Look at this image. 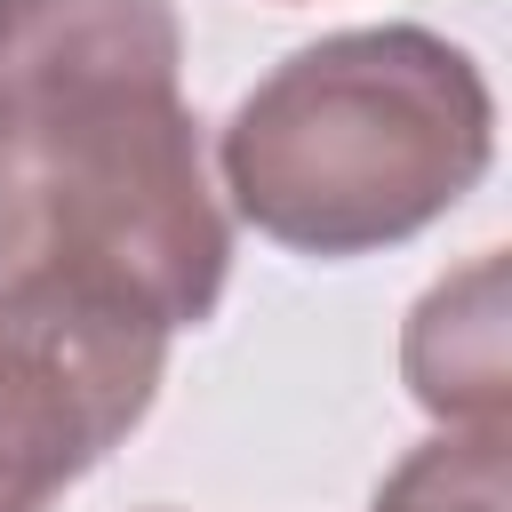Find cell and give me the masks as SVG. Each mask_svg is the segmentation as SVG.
<instances>
[{"label":"cell","instance_id":"4","mask_svg":"<svg viewBox=\"0 0 512 512\" xmlns=\"http://www.w3.org/2000/svg\"><path fill=\"white\" fill-rule=\"evenodd\" d=\"M400 376L424 416L448 432H504L512 352H504V248H480L464 272L432 280L400 328Z\"/></svg>","mask_w":512,"mask_h":512},{"label":"cell","instance_id":"1","mask_svg":"<svg viewBox=\"0 0 512 512\" xmlns=\"http://www.w3.org/2000/svg\"><path fill=\"white\" fill-rule=\"evenodd\" d=\"M224 280L176 0H0V296L96 288L176 336L216 320Z\"/></svg>","mask_w":512,"mask_h":512},{"label":"cell","instance_id":"5","mask_svg":"<svg viewBox=\"0 0 512 512\" xmlns=\"http://www.w3.org/2000/svg\"><path fill=\"white\" fill-rule=\"evenodd\" d=\"M368 512H512V440L504 432H440L376 480Z\"/></svg>","mask_w":512,"mask_h":512},{"label":"cell","instance_id":"2","mask_svg":"<svg viewBox=\"0 0 512 512\" xmlns=\"http://www.w3.org/2000/svg\"><path fill=\"white\" fill-rule=\"evenodd\" d=\"M488 160V72L432 24H352L304 40L232 104L216 192L272 248L344 264L440 224Z\"/></svg>","mask_w":512,"mask_h":512},{"label":"cell","instance_id":"3","mask_svg":"<svg viewBox=\"0 0 512 512\" xmlns=\"http://www.w3.org/2000/svg\"><path fill=\"white\" fill-rule=\"evenodd\" d=\"M168 328L96 288L0 296V512H48L152 408Z\"/></svg>","mask_w":512,"mask_h":512}]
</instances>
